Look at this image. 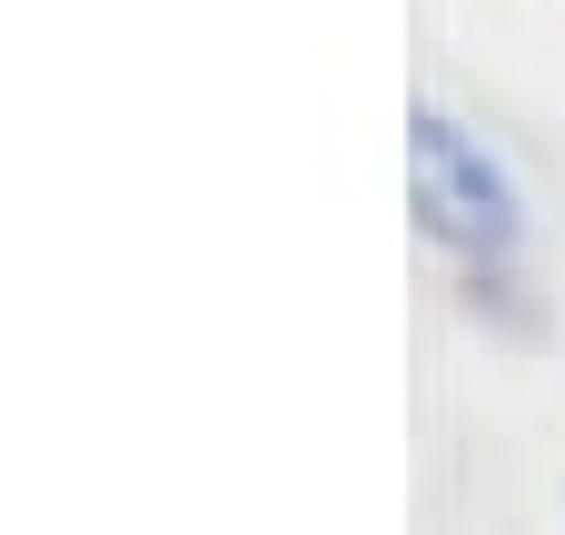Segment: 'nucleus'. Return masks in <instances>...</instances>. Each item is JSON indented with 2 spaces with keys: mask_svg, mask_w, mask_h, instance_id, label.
Instances as JSON below:
<instances>
[{
  "mask_svg": "<svg viewBox=\"0 0 565 535\" xmlns=\"http://www.w3.org/2000/svg\"><path fill=\"white\" fill-rule=\"evenodd\" d=\"M407 199H417V228L447 258H467V268H507L516 238H526L516 179L497 169V149L457 109H417L407 119Z\"/></svg>",
  "mask_w": 565,
  "mask_h": 535,
  "instance_id": "1",
  "label": "nucleus"
}]
</instances>
